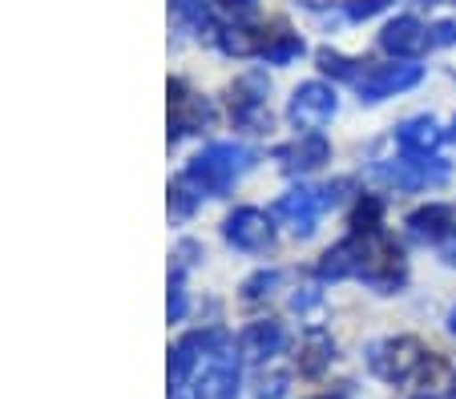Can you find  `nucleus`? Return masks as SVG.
<instances>
[{"instance_id":"2","label":"nucleus","mask_w":456,"mask_h":399,"mask_svg":"<svg viewBox=\"0 0 456 399\" xmlns=\"http://www.w3.org/2000/svg\"><path fill=\"white\" fill-rule=\"evenodd\" d=\"M344 186L347 182H336V186H295V190H287L283 198L275 202V218H279V222H287V230H291L295 238H311V235H315V226H319V218H323L339 202V190H344Z\"/></svg>"},{"instance_id":"3","label":"nucleus","mask_w":456,"mask_h":399,"mask_svg":"<svg viewBox=\"0 0 456 399\" xmlns=\"http://www.w3.org/2000/svg\"><path fill=\"white\" fill-rule=\"evenodd\" d=\"M239 351H234L231 335L215 331L207 359L194 371V395L199 399H239Z\"/></svg>"},{"instance_id":"11","label":"nucleus","mask_w":456,"mask_h":399,"mask_svg":"<svg viewBox=\"0 0 456 399\" xmlns=\"http://www.w3.org/2000/svg\"><path fill=\"white\" fill-rule=\"evenodd\" d=\"M420 77H424L420 65H371L360 77L355 93H360V101L376 105V101H384V97H396V93H404V89L420 85Z\"/></svg>"},{"instance_id":"12","label":"nucleus","mask_w":456,"mask_h":399,"mask_svg":"<svg viewBox=\"0 0 456 399\" xmlns=\"http://www.w3.org/2000/svg\"><path fill=\"white\" fill-rule=\"evenodd\" d=\"M275 162L283 165V174H311L331 162V141L323 133H299L287 146H275Z\"/></svg>"},{"instance_id":"15","label":"nucleus","mask_w":456,"mask_h":399,"mask_svg":"<svg viewBox=\"0 0 456 399\" xmlns=\"http://www.w3.org/2000/svg\"><path fill=\"white\" fill-rule=\"evenodd\" d=\"M210 339H215V331H190V335H182L178 343H174V351H170V387L174 391L186 379H194L199 363L210 351Z\"/></svg>"},{"instance_id":"18","label":"nucleus","mask_w":456,"mask_h":399,"mask_svg":"<svg viewBox=\"0 0 456 399\" xmlns=\"http://www.w3.org/2000/svg\"><path fill=\"white\" fill-rule=\"evenodd\" d=\"M448 133L436 125V117H408V122H400L396 125V141H400V149L404 154H412V157H432L440 149V141H444Z\"/></svg>"},{"instance_id":"8","label":"nucleus","mask_w":456,"mask_h":399,"mask_svg":"<svg viewBox=\"0 0 456 399\" xmlns=\"http://www.w3.org/2000/svg\"><path fill=\"white\" fill-rule=\"evenodd\" d=\"M226 97H231V117H234V125H242L247 133L271 130L267 77H263V73H247V77H239L231 89H226Z\"/></svg>"},{"instance_id":"17","label":"nucleus","mask_w":456,"mask_h":399,"mask_svg":"<svg viewBox=\"0 0 456 399\" xmlns=\"http://www.w3.org/2000/svg\"><path fill=\"white\" fill-rule=\"evenodd\" d=\"M331 359H336V343H331V335L323 327H307V335H303L299 347H295V367H299V375L319 379V375L331 367Z\"/></svg>"},{"instance_id":"33","label":"nucleus","mask_w":456,"mask_h":399,"mask_svg":"<svg viewBox=\"0 0 456 399\" xmlns=\"http://www.w3.org/2000/svg\"><path fill=\"white\" fill-rule=\"evenodd\" d=\"M452 235H456V230H452ZM444 259H448V262H456V238H452V243H448V251H444Z\"/></svg>"},{"instance_id":"34","label":"nucleus","mask_w":456,"mask_h":399,"mask_svg":"<svg viewBox=\"0 0 456 399\" xmlns=\"http://www.w3.org/2000/svg\"><path fill=\"white\" fill-rule=\"evenodd\" d=\"M307 399H344V391H336V395H331V391L328 395H307Z\"/></svg>"},{"instance_id":"27","label":"nucleus","mask_w":456,"mask_h":399,"mask_svg":"<svg viewBox=\"0 0 456 399\" xmlns=\"http://www.w3.org/2000/svg\"><path fill=\"white\" fill-rule=\"evenodd\" d=\"M287 387H291L287 371H263L255 379V399H287Z\"/></svg>"},{"instance_id":"21","label":"nucleus","mask_w":456,"mask_h":399,"mask_svg":"<svg viewBox=\"0 0 456 399\" xmlns=\"http://www.w3.org/2000/svg\"><path fill=\"white\" fill-rule=\"evenodd\" d=\"M303 52V36L299 33H291V28H283V25H275V28H267L263 33V61L267 65H287V61H295Z\"/></svg>"},{"instance_id":"35","label":"nucleus","mask_w":456,"mask_h":399,"mask_svg":"<svg viewBox=\"0 0 456 399\" xmlns=\"http://www.w3.org/2000/svg\"><path fill=\"white\" fill-rule=\"evenodd\" d=\"M448 331L456 335V307H452V315H448Z\"/></svg>"},{"instance_id":"1","label":"nucleus","mask_w":456,"mask_h":399,"mask_svg":"<svg viewBox=\"0 0 456 399\" xmlns=\"http://www.w3.org/2000/svg\"><path fill=\"white\" fill-rule=\"evenodd\" d=\"M250 165H255V154H250L247 146H239V141H215V146H207L199 157H190L182 178H186L202 198H223Z\"/></svg>"},{"instance_id":"38","label":"nucleus","mask_w":456,"mask_h":399,"mask_svg":"<svg viewBox=\"0 0 456 399\" xmlns=\"http://www.w3.org/2000/svg\"><path fill=\"white\" fill-rule=\"evenodd\" d=\"M170 399H182V391H174V395H170Z\"/></svg>"},{"instance_id":"23","label":"nucleus","mask_w":456,"mask_h":399,"mask_svg":"<svg viewBox=\"0 0 456 399\" xmlns=\"http://www.w3.org/2000/svg\"><path fill=\"white\" fill-rule=\"evenodd\" d=\"M174 12H178L182 25H190L199 36H218L215 17H210V9L202 4V0H174Z\"/></svg>"},{"instance_id":"10","label":"nucleus","mask_w":456,"mask_h":399,"mask_svg":"<svg viewBox=\"0 0 456 399\" xmlns=\"http://www.w3.org/2000/svg\"><path fill=\"white\" fill-rule=\"evenodd\" d=\"M210 122H215V109L207 97L190 93L182 81H170V141L210 130Z\"/></svg>"},{"instance_id":"25","label":"nucleus","mask_w":456,"mask_h":399,"mask_svg":"<svg viewBox=\"0 0 456 399\" xmlns=\"http://www.w3.org/2000/svg\"><path fill=\"white\" fill-rule=\"evenodd\" d=\"M279 270H255V275L242 283V303H258V299H267L271 291L279 287Z\"/></svg>"},{"instance_id":"39","label":"nucleus","mask_w":456,"mask_h":399,"mask_svg":"<svg viewBox=\"0 0 456 399\" xmlns=\"http://www.w3.org/2000/svg\"><path fill=\"white\" fill-rule=\"evenodd\" d=\"M416 399H436V395H416Z\"/></svg>"},{"instance_id":"37","label":"nucleus","mask_w":456,"mask_h":399,"mask_svg":"<svg viewBox=\"0 0 456 399\" xmlns=\"http://www.w3.org/2000/svg\"><path fill=\"white\" fill-rule=\"evenodd\" d=\"M452 399H456V375H452Z\"/></svg>"},{"instance_id":"22","label":"nucleus","mask_w":456,"mask_h":399,"mask_svg":"<svg viewBox=\"0 0 456 399\" xmlns=\"http://www.w3.org/2000/svg\"><path fill=\"white\" fill-rule=\"evenodd\" d=\"M315 61H319V69H323V73H331V77H339V81H352V85H360V77L371 69L368 61H352V57L331 52V49H319Z\"/></svg>"},{"instance_id":"32","label":"nucleus","mask_w":456,"mask_h":399,"mask_svg":"<svg viewBox=\"0 0 456 399\" xmlns=\"http://www.w3.org/2000/svg\"><path fill=\"white\" fill-rule=\"evenodd\" d=\"M428 33H432V44H456V20H436Z\"/></svg>"},{"instance_id":"4","label":"nucleus","mask_w":456,"mask_h":399,"mask_svg":"<svg viewBox=\"0 0 456 399\" xmlns=\"http://www.w3.org/2000/svg\"><path fill=\"white\" fill-rule=\"evenodd\" d=\"M360 278L368 283V287H376L379 295H396V291L404 287V278H408L404 251H400V243L387 235L384 226L363 235V270H360Z\"/></svg>"},{"instance_id":"36","label":"nucleus","mask_w":456,"mask_h":399,"mask_svg":"<svg viewBox=\"0 0 456 399\" xmlns=\"http://www.w3.org/2000/svg\"><path fill=\"white\" fill-rule=\"evenodd\" d=\"M448 138H452V141H456V117H452V133H448Z\"/></svg>"},{"instance_id":"31","label":"nucleus","mask_w":456,"mask_h":399,"mask_svg":"<svg viewBox=\"0 0 456 399\" xmlns=\"http://www.w3.org/2000/svg\"><path fill=\"white\" fill-rule=\"evenodd\" d=\"M202 254V246L199 243H178V251H174V270H186L190 262Z\"/></svg>"},{"instance_id":"26","label":"nucleus","mask_w":456,"mask_h":399,"mask_svg":"<svg viewBox=\"0 0 456 399\" xmlns=\"http://www.w3.org/2000/svg\"><path fill=\"white\" fill-rule=\"evenodd\" d=\"M379 214H384V202L379 198H363L360 206H355V214H352V230L355 235H368V230H379Z\"/></svg>"},{"instance_id":"14","label":"nucleus","mask_w":456,"mask_h":399,"mask_svg":"<svg viewBox=\"0 0 456 399\" xmlns=\"http://www.w3.org/2000/svg\"><path fill=\"white\" fill-rule=\"evenodd\" d=\"M283 323L279 319H255L247 331L239 335V355L247 363H271L283 351Z\"/></svg>"},{"instance_id":"9","label":"nucleus","mask_w":456,"mask_h":399,"mask_svg":"<svg viewBox=\"0 0 456 399\" xmlns=\"http://www.w3.org/2000/svg\"><path fill=\"white\" fill-rule=\"evenodd\" d=\"M223 235H226V243H231L234 251L263 254V251L275 246V222H271V214H263V210L242 206L223 222Z\"/></svg>"},{"instance_id":"30","label":"nucleus","mask_w":456,"mask_h":399,"mask_svg":"<svg viewBox=\"0 0 456 399\" xmlns=\"http://www.w3.org/2000/svg\"><path fill=\"white\" fill-rule=\"evenodd\" d=\"M215 9L226 12V17H234V20H242L255 12V0H215Z\"/></svg>"},{"instance_id":"29","label":"nucleus","mask_w":456,"mask_h":399,"mask_svg":"<svg viewBox=\"0 0 456 399\" xmlns=\"http://www.w3.org/2000/svg\"><path fill=\"white\" fill-rule=\"evenodd\" d=\"M392 0H347V17L352 20H368L376 17V12H384Z\"/></svg>"},{"instance_id":"5","label":"nucleus","mask_w":456,"mask_h":399,"mask_svg":"<svg viewBox=\"0 0 456 399\" xmlns=\"http://www.w3.org/2000/svg\"><path fill=\"white\" fill-rule=\"evenodd\" d=\"M424 363H428V351H424V343L416 335H392V339H379V343L368 347V367L384 383L412 379Z\"/></svg>"},{"instance_id":"24","label":"nucleus","mask_w":456,"mask_h":399,"mask_svg":"<svg viewBox=\"0 0 456 399\" xmlns=\"http://www.w3.org/2000/svg\"><path fill=\"white\" fill-rule=\"evenodd\" d=\"M199 202H202V194L194 190L186 178H182V174L174 178V182H170V214L174 218H190L194 210H199Z\"/></svg>"},{"instance_id":"28","label":"nucleus","mask_w":456,"mask_h":399,"mask_svg":"<svg viewBox=\"0 0 456 399\" xmlns=\"http://www.w3.org/2000/svg\"><path fill=\"white\" fill-rule=\"evenodd\" d=\"M182 275H186V270H170V303H166L170 323L186 319V291H182Z\"/></svg>"},{"instance_id":"7","label":"nucleus","mask_w":456,"mask_h":399,"mask_svg":"<svg viewBox=\"0 0 456 399\" xmlns=\"http://www.w3.org/2000/svg\"><path fill=\"white\" fill-rule=\"evenodd\" d=\"M336 109H339V97H336V89L323 85V81H303L291 93V101H287V117H291V125L303 133H319L336 117Z\"/></svg>"},{"instance_id":"19","label":"nucleus","mask_w":456,"mask_h":399,"mask_svg":"<svg viewBox=\"0 0 456 399\" xmlns=\"http://www.w3.org/2000/svg\"><path fill=\"white\" fill-rule=\"evenodd\" d=\"M360 270H363V235L352 230V238L336 243L323 259H319L315 275L319 278H360Z\"/></svg>"},{"instance_id":"6","label":"nucleus","mask_w":456,"mask_h":399,"mask_svg":"<svg viewBox=\"0 0 456 399\" xmlns=\"http://www.w3.org/2000/svg\"><path fill=\"white\" fill-rule=\"evenodd\" d=\"M448 174H452L448 162H440V157H412V154H404L400 162L371 165V178L396 186V190H428V186H444Z\"/></svg>"},{"instance_id":"20","label":"nucleus","mask_w":456,"mask_h":399,"mask_svg":"<svg viewBox=\"0 0 456 399\" xmlns=\"http://www.w3.org/2000/svg\"><path fill=\"white\" fill-rule=\"evenodd\" d=\"M263 33L267 28H247V25H226V28H218V49L223 52H231V57H258L263 52Z\"/></svg>"},{"instance_id":"13","label":"nucleus","mask_w":456,"mask_h":399,"mask_svg":"<svg viewBox=\"0 0 456 399\" xmlns=\"http://www.w3.org/2000/svg\"><path fill=\"white\" fill-rule=\"evenodd\" d=\"M428 44H432V33L416 17L387 20L384 33H379V49H384L387 57H396V61H416Z\"/></svg>"},{"instance_id":"16","label":"nucleus","mask_w":456,"mask_h":399,"mask_svg":"<svg viewBox=\"0 0 456 399\" xmlns=\"http://www.w3.org/2000/svg\"><path fill=\"white\" fill-rule=\"evenodd\" d=\"M404 226L416 243H444V238L456 230V214H452V206H444V202H428V206H416L412 214L404 218Z\"/></svg>"}]
</instances>
